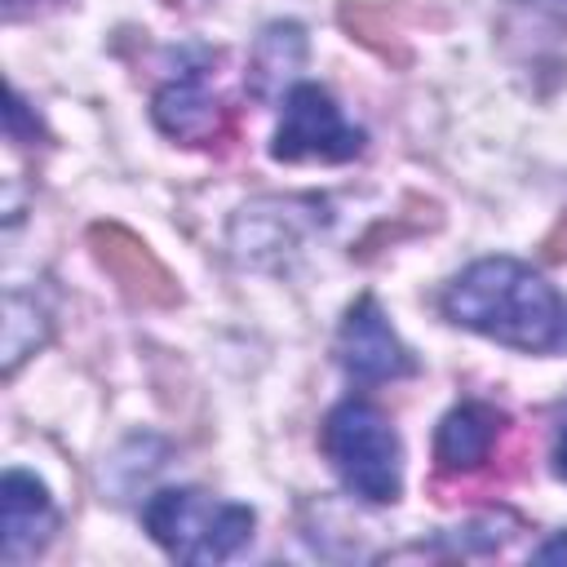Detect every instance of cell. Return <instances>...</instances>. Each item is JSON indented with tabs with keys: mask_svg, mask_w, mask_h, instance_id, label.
I'll list each match as a JSON object with an SVG mask.
<instances>
[{
	"mask_svg": "<svg viewBox=\"0 0 567 567\" xmlns=\"http://www.w3.org/2000/svg\"><path fill=\"white\" fill-rule=\"evenodd\" d=\"M443 315L478 337L540 354L567 332L558 292L514 257H487L461 270L443 292Z\"/></svg>",
	"mask_w": 567,
	"mask_h": 567,
	"instance_id": "1",
	"label": "cell"
},
{
	"mask_svg": "<svg viewBox=\"0 0 567 567\" xmlns=\"http://www.w3.org/2000/svg\"><path fill=\"white\" fill-rule=\"evenodd\" d=\"M319 447L332 461L346 492H354L368 505H390L403 492V443L385 412L372 403L346 399L328 412L319 430Z\"/></svg>",
	"mask_w": 567,
	"mask_h": 567,
	"instance_id": "2",
	"label": "cell"
},
{
	"mask_svg": "<svg viewBox=\"0 0 567 567\" xmlns=\"http://www.w3.org/2000/svg\"><path fill=\"white\" fill-rule=\"evenodd\" d=\"M142 523L151 540L182 563H221L252 536V509L217 501L199 487H164L146 501Z\"/></svg>",
	"mask_w": 567,
	"mask_h": 567,
	"instance_id": "3",
	"label": "cell"
},
{
	"mask_svg": "<svg viewBox=\"0 0 567 567\" xmlns=\"http://www.w3.org/2000/svg\"><path fill=\"white\" fill-rule=\"evenodd\" d=\"M509 430V416L492 403H461L439 421L434 434V501H456L461 492L492 487L496 470H487L501 434Z\"/></svg>",
	"mask_w": 567,
	"mask_h": 567,
	"instance_id": "4",
	"label": "cell"
},
{
	"mask_svg": "<svg viewBox=\"0 0 567 567\" xmlns=\"http://www.w3.org/2000/svg\"><path fill=\"white\" fill-rule=\"evenodd\" d=\"M363 128L346 124L341 106L332 102L328 89L319 84H292L288 97H284V120L275 128V142H270V155L284 159V164H306V159H319V164H346L354 155H363Z\"/></svg>",
	"mask_w": 567,
	"mask_h": 567,
	"instance_id": "5",
	"label": "cell"
},
{
	"mask_svg": "<svg viewBox=\"0 0 567 567\" xmlns=\"http://www.w3.org/2000/svg\"><path fill=\"white\" fill-rule=\"evenodd\" d=\"M151 115H155L159 133H168L186 146H217V142H230V133H235V106L221 93H213L208 66H186L177 80H168L155 93Z\"/></svg>",
	"mask_w": 567,
	"mask_h": 567,
	"instance_id": "6",
	"label": "cell"
},
{
	"mask_svg": "<svg viewBox=\"0 0 567 567\" xmlns=\"http://www.w3.org/2000/svg\"><path fill=\"white\" fill-rule=\"evenodd\" d=\"M337 363L346 368V377L363 381V385H381V381H399L416 372L412 350L399 341V332L390 328L385 310L372 297H359L337 332Z\"/></svg>",
	"mask_w": 567,
	"mask_h": 567,
	"instance_id": "7",
	"label": "cell"
},
{
	"mask_svg": "<svg viewBox=\"0 0 567 567\" xmlns=\"http://www.w3.org/2000/svg\"><path fill=\"white\" fill-rule=\"evenodd\" d=\"M89 248H93L97 266L120 284V292L133 306H177L182 301V288L168 275V266L120 221H93Z\"/></svg>",
	"mask_w": 567,
	"mask_h": 567,
	"instance_id": "8",
	"label": "cell"
},
{
	"mask_svg": "<svg viewBox=\"0 0 567 567\" xmlns=\"http://www.w3.org/2000/svg\"><path fill=\"white\" fill-rule=\"evenodd\" d=\"M58 527V509L49 487L27 474V470H9L0 483V558L4 563H22L31 554H40L49 545Z\"/></svg>",
	"mask_w": 567,
	"mask_h": 567,
	"instance_id": "9",
	"label": "cell"
},
{
	"mask_svg": "<svg viewBox=\"0 0 567 567\" xmlns=\"http://www.w3.org/2000/svg\"><path fill=\"white\" fill-rule=\"evenodd\" d=\"M301 58H306V35L297 22H275L261 31L257 49H252V62H248V75H252V93L257 97H270L279 93L297 71H301Z\"/></svg>",
	"mask_w": 567,
	"mask_h": 567,
	"instance_id": "10",
	"label": "cell"
},
{
	"mask_svg": "<svg viewBox=\"0 0 567 567\" xmlns=\"http://www.w3.org/2000/svg\"><path fill=\"white\" fill-rule=\"evenodd\" d=\"M44 337H49V315H44V306L35 301V297H27V292H9L4 297V377H13L18 372V363L27 359V354H35V346H44Z\"/></svg>",
	"mask_w": 567,
	"mask_h": 567,
	"instance_id": "11",
	"label": "cell"
},
{
	"mask_svg": "<svg viewBox=\"0 0 567 567\" xmlns=\"http://www.w3.org/2000/svg\"><path fill=\"white\" fill-rule=\"evenodd\" d=\"M341 27L359 40V44H368L377 58H385V62H394V66H408V40H403V31H399V22L390 18V9H377V4H346L341 9Z\"/></svg>",
	"mask_w": 567,
	"mask_h": 567,
	"instance_id": "12",
	"label": "cell"
},
{
	"mask_svg": "<svg viewBox=\"0 0 567 567\" xmlns=\"http://www.w3.org/2000/svg\"><path fill=\"white\" fill-rule=\"evenodd\" d=\"M554 474L567 478V416H563V425H558V443H554Z\"/></svg>",
	"mask_w": 567,
	"mask_h": 567,
	"instance_id": "13",
	"label": "cell"
},
{
	"mask_svg": "<svg viewBox=\"0 0 567 567\" xmlns=\"http://www.w3.org/2000/svg\"><path fill=\"white\" fill-rule=\"evenodd\" d=\"M554 558H567V532H563V536H554L549 545H540V549H536V563H554Z\"/></svg>",
	"mask_w": 567,
	"mask_h": 567,
	"instance_id": "14",
	"label": "cell"
},
{
	"mask_svg": "<svg viewBox=\"0 0 567 567\" xmlns=\"http://www.w3.org/2000/svg\"><path fill=\"white\" fill-rule=\"evenodd\" d=\"M18 4H22V0H9V9H18Z\"/></svg>",
	"mask_w": 567,
	"mask_h": 567,
	"instance_id": "15",
	"label": "cell"
}]
</instances>
